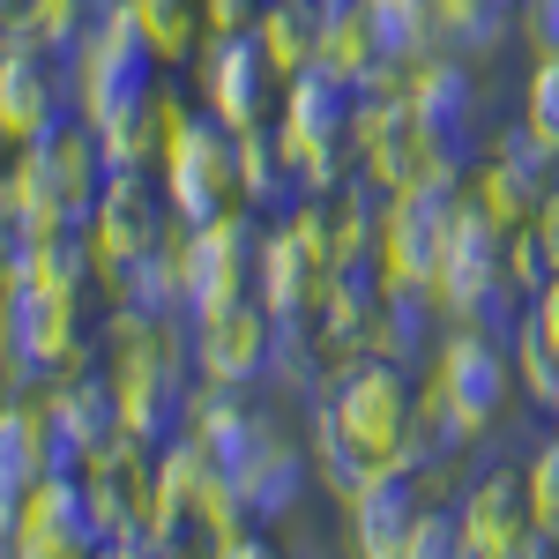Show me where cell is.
Listing matches in <instances>:
<instances>
[{
    "label": "cell",
    "instance_id": "1",
    "mask_svg": "<svg viewBox=\"0 0 559 559\" xmlns=\"http://www.w3.org/2000/svg\"><path fill=\"white\" fill-rule=\"evenodd\" d=\"M411 105H418V134L432 142L440 173H477L492 157V128H485V90H477L471 52L448 60L432 52L411 68Z\"/></svg>",
    "mask_w": 559,
    "mask_h": 559
},
{
    "label": "cell",
    "instance_id": "2",
    "mask_svg": "<svg viewBox=\"0 0 559 559\" xmlns=\"http://www.w3.org/2000/svg\"><path fill=\"white\" fill-rule=\"evenodd\" d=\"M157 38H150V23L134 15V0H120L83 45V105H90V128H105V120H120L134 105H150V90H157Z\"/></svg>",
    "mask_w": 559,
    "mask_h": 559
},
{
    "label": "cell",
    "instance_id": "3",
    "mask_svg": "<svg viewBox=\"0 0 559 559\" xmlns=\"http://www.w3.org/2000/svg\"><path fill=\"white\" fill-rule=\"evenodd\" d=\"M165 187H173L179 224H216L239 194V128L216 112H179L173 150H165Z\"/></svg>",
    "mask_w": 559,
    "mask_h": 559
},
{
    "label": "cell",
    "instance_id": "4",
    "mask_svg": "<svg viewBox=\"0 0 559 559\" xmlns=\"http://www.w3.org/2000/svg\"><path fill=\"white\" fill-rule=\"evenodd\" d=\"M8 552H112V522L90 471H60L31 485V500L8 508Z\"/></svg>",
    "mask_w": 559,
    "mask_h": 559
},
{
    "label": "cell",
    "instance_id": "5",
    "mask_svg": "<svg viewBox=\"0 0 559 559\" xmlns=\"http://www.w3.org/2000/svg\"><path fill=\"white\" fill-rule=\"evenodd\" d=\"M455 216H463V173H426L411 187H395L388 202V269L403 284H440L448 269V239H455Z\"/></svg>",
    "mask_w": 559,
    "mask_h": 559
},
{
    "label": "cell",
    "instance_id": "6",
    "mask_svg": "<svg viewBox=\"0 0 559 559\" xmlns=\"http://www.w3.org/2000/svg\"><path fill=\"white\" fill-rule=\"evenodd\" d=\"M83 350V292H52L38 276L8 284V373L45 381L60 366H75Z\"/></svg>",
    "mask_w": 559,
    "mask_h": 559
},
{
    "label": "cell",
    "instance_id": "7",
    "mask_svg": "<svg viewBox=\"0 0 559 559\" xmlns=\"http://www.w3.org/2000/svg\"><path fill=\"white\" fill-rule=\"evenodd\" d=\"M321 403L344 418L373 455H395V440L411 426V411H418V388H411V366H395L381 350H366V358H350L336 381L321 388Z\"/></svg>",
    "mask_w": 559,
    "mask_h": 559
},
{
    "label": "cell",
    "instance_id": "8",
    "mask_svg": "<svg viewBox=\"0 0 559 559\" xmlns=\"http://www.w3.org/2000/svg\"><path fill=\"white\" fill-rule=\"evenodd\" d=\"M515 344H500V336H485V329H463L455 321V336L440 344L432 358V395L448 403V411H463L477 432L492 426L500 411H508V395H515Z\"/></svg>",
    "mask_w": 559,
    "mask_h": 559
},
{
    "label": "cell",
    "instance_id": "9",
    "mask_svg": "<svg viewBox=\"0 0 559 559\" xmlns=\"http://www.w3.org/2000/svg\"><path fill=\"white\" fill-rule=\"evenodd\" d=\"M276 83H284V68H276V52H269V38H261V23L254 31H210V45H202V90H210L216 120L261 128Z\"/></svg>",
    "mask_w": 559,
    "mask_h": 559
},
{
    "label": "cell",
    "instance_id": "10",
    "mask_svg": "<svg viewBox=\"0 0 559 559\" xmlns=\"http://www.w3.org/2000/svg\"><path fill=\"white\" fill-rule=\"evenodd\" d=\"M552 187H559V142L552 134H537L530 120L492 134V157L477 165V194L508 216V224H530V216L545 210Z\"/></svg>",
    "mask_w": 559,
    "mask_h": 559
},
{
    "label": "cell",
    "instance_id": "11",
    "mask_svg": "<svg viewBox=\"0 0 559 559\" xmlns=\"http://www.w3.org/2000/svg\"><path fill=\"white\" fill-rule=\"evenodd\" d=\"M179 224L165 165H142V173H112L97 194V247L105 254H142V247H173L165 231Z\"/></svg>",
    "mask_w": 559,
    "mask_h": 559
},
{
    "label": "cell",
    "instance_id": "12",
    "mask_svg": "<svg viewBox=\"0 0 559 559\" xmlns=\"http://www.w3.org/2000/svg\"><path fill=\"white\" fill-rule=\"evenodd\" d=\"M269 344H276V313L261 299H231L194 321V350H202V381L254 388L269 373Z\"/></svg>",
    "mask_w": 559,
    "mask_h": 559
},
{
    "label": "cell",
    "instance_id": "13",
    "mask_svg": "<svg viewBox=\"0 0 559 559\" xmlns=\"http://www.w3.org/2000/svg\"><path fill=\"white\" fill-rule=\"evenodd\" d=\"M508 239H515V224L492 210L485 194H463L455 239H448V269H440V299H448V313H463L492 276H508Z\"/></svg>",
    "mask_w": 559,
    "mask_h": 559
},
{
    "label": "cell",
    "instance_id": "14",
    "mask_svg": "<svg viewBox=\"0 0 559 559\" xmlns=\"http://www.w3.org/2000/svg\"><path fill=\"white\" fill-rule=\"evenodd\" d=\"M344 515H350V545L358 552H373V559L403 552L418 515H426V477L403 471V463H381V471L366 477V492L344 500Z\"/></svg>",
    "mask_w": 559,
    "mask_h": 559
},
{
    "label": "cell",
    "instance_id": "15",
    "mask_svg": "<svg viewBox=\"0 0 559 559\" xmlns=\"http://www.w3.org/2000/svg\"><path fill=\"white\" fill-rule=\"evenodd\" d=\"M194 440L216 455V471H247V463H261L284 432H276V418L261 411V403H247V388H224L210 381L202 395H194Z\"/></svg>",
    "mask_w": 559,
    "mask_h": 559
},
{
    "label": "cell",
    "instance_id": "16",
    "mask_svg": "<svg viewBox=\"0 0 559 559\" xmlns=\"http://www.w3.org/2000/svg\"><path fill=\"white\" fill-rule=\"evenodd\" d=\"M448 336H455V313L440 299V284H403L395 276L381 299V321H373V350L395 358V366H432Z\"/></svg>",
    "mask_w": 559,
    "mask_h": 559
},
{
    "label": "cell",
    "instance_id": "17",
    "mask_svg": "<svg viewBox=\"0 0 559 559\" xmlns=\"http://www.w3.org/2000/svg\"><path fill=\"white\" fill-rule=\"evenodd\" d=\"M358 97L366 90L344 83L329 60H313V68H299V75H284V134H299V142H350V128H358Z\"/></svg>",
    "mask_w": 559,
    "mask_h": 559
},
{
    "label": "cell",
    "instance_id": "18",
    "mask_svg": "<svg viewBox=\"0 0 559 559\" xmlns=\"http://www.w3.org/2000/svg\"><path fill=\"white\" fill-rule=\"evenodd\" d=\"M530 530H537L530 471H492L463 492V537H471V552H522Z\"/></svg>",
    "mask_w": 559,
    "mask_h": 559
},
{
    "label": "cell",
    "instance_id": "19",
    "mask_svg": "<svg viewBox=\"0 0 559 559\" xmlns=\"http://www.w3.org/2000/svg\"><path fill=\"white\" fill-rule=\"evenodd\" d=\"M471 440H477V426L463 418V411H448V403H440V395L426 388L388 463H403V471H418V477H440V471H455V455H463Z\"/></svg>",
    "mask_w": 559,
    "mask_h": 559
},
{
    "label": "cell",
    "instance_id": "20",
    "mask_svg": "<svg viewBox=\"0 0 559 559\" xmlns=\"http://www.w3.org/2000/svg\"><path fill=\"white\" fill-rule=\"evenodd\" d=\"M52 403L68 411V426H75V440H83L90 455H105L112 440H128V403H120V373H112V366L60 381V388H52Z\"/></svg>",
    "mask_w": 559,
    "mask_h": 559
},
{
    "label": "cell",
    "instance_id": "21",
    "mask_svg": "<svg viewBox=\"0 0 559 559\" xmlns=\"http://www.w3.org/2000/svg\"><path fill=\"white\" fill-rule=\"evenodd\" d=\"M381 463H388V455H373V448H366V440H358V432L313 395V471H321V485H329L336 500H358L366 477L381 471Z\"/></svg>",
    "mask_w": 559,
    "mask_h": 559
},
{
    "label": "cell",
    "instance_id": "22",
    "mask_svg": "<svg viewBox=\"0 0 559 559\" xmlns=\"http://www.w3.org/2000/svg\"><path fill=\"white\" fill-rule=\"evenodd\" d=\"M173 128H179V105H134V112L97 128V150H105L112 173H142V165H165Z\"/></svg>",
    "mask_w": 559,
    "mask_h": 559
},
{
    "label": "cell",
    "instance_id": "23",
    "mask_svg": "<svg viewBox=\"0 0 559 559\" xmlns=\"http://www.w3.org/2000/svg\"><path fill=\"white\" fill-rule=\"evenodd\" d=\"M247 500H254V522L261 530H269V522H284L292 515V508H299L306 500V485H313V455H299V448H292V440H276V448H269V455H261V463H247Z\"/></svg>",
    "mask_w": 559,
    "mask_h": 559
},
{
    "label": "cell",
    "instance_id": "24",
    "mask_svg": "<svg viewBox=\"0 0 559 559\" xmlns=\"http://www.w3.org/2000/svg\"><path fill=\"white\" fill-rule=\"evenodd\" d=\"M366 23L395 68H418L440 52V0H366Z\"/></svg>",
    "mask_w": 559,
    "mask_h": 559
},
{
    "label": "cell",
    "instance_id": "25",
    "mask_svg": "<svg viewBox=\"0 0 559 559\" xmlns=\"http://www.w3.org/2000/svg\"><path fill=\"white\" fill-rule=\"evenodd\" d=\"M329 23H336V15H329L321 0H269V8H261V38H269V52H276L284 75H299V68L321 60Z\"/></svg>",
    "mask_w": 559,
    "mask_h": 559
},
{
    "label": "cell",
    "instance_id": "26",
    "mask_svg": "<svg viewBox=\"0 0 559 559\" xmlns=\"http://www.w3.org/2000/svg\"><path fill=\"white\" fill-rule=\"evenodd\" d=\"M45 440H38V403H8L0 418V500H31V485H45Z\"/></svg>",
    "mask_w": 559,
    "mask_h": 559
},
{
    "label": "cell",
    "instance_id": "27",
    "mask_svg": "<svg viewBox=\"0 0 559 559\" xmlns=\"http://www.w3.org/2000/svg\"><path fill=\"white\" fill-rule=\"evenodd\" d=\"M508 276H515L530 299L559 284V254H552V239H545V224H537V216L515 224V239H508Z\"/></svg>",
    "mask_w": 559,
    "mask_h": 559
},
{
    "label": "cell",
    "instance_id": "28",
    "mask_svg": "<svg viewBox=\"0 0 559 559\" xmlns=\"http://www.w3.org/2000/svg\"><path fill=\"white\" fill-rule=\"evenodd\" d=\"M411 559H448V552H471V537H463V500L455 508H432L418 515V530H411V545H403Z\"/></svg>",
    "mask_w": 559,
    "mask_h": 559
},
{
    "label": "cell",
    "instance_id": "29",
    "mask_svg": "<svg viewBox=\"0 0 559 559\" xmlns=\"http://www.w3.org/2000/svg\"><path fill=\"white\" fill-rule=\"evenodd\" d=\"M522 120L559 142V52H537V60H530V83H522Z\"/></svg>",
    "mask_w": 559,
    "mask_h": 559
},
{
    "label": "cell",
    "instance_id": "30",
    "mask_svg": "<svg viewBox=\"0 0 559 559\" xmlns=\"http://www.w3.org/2000/svg\"><path fill=\"white\" fill-rule=\"evenodd\" d=\"M530 500H537V522L559 537V432L530 455Z\"/></svg>",
    "mask_w": 559,
    "mask_h": 559
},
{
    "label": "cell",
    "instance_id": "31",
    "mask_svg": "<svg viewBox=\"0 0 559 559\" xmlns=\"http://www.w3.org/2000/svg\"><path fill=\"white\" fill-rule=\"evenodd\" d=\"M522 38L537 52H559V0H522Z\"/></svg>",
    "mask_w": 559,
    "mask_h": 559
},
{
    "label": "cell",
    "instance_id": "32",
    "mask_svg": "<svg viewBox=\"0 0 559 559\" xmlns=\"http://www.w3.org/2000/svg\"><path fill=\"white\" fill-rule=\"evenodd\" d=\"M530 306H537V321H545V336H552V344H559V284H552V292H537V299H530Z\"/></svg>",
    "mask_w": 559,
    "mask_h": 559
},
{
    "label": "cell",
    "instance_id": "33",
    "mask_svg": "<svg viewBox=\"0 0 559 559\" xmlns=\"http://www.w3.org/2000/svg\"><path fill=\"white\" fill-rule=\"evenodd\" d=\"M537 224H545V239H552V254H559V187L545 194V210H537Z\"/></svg>",
    "mask_w": 559,
    "mask_h": 559
}]
</instances>
